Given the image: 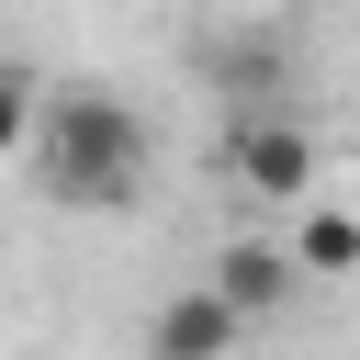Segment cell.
<instances>
[{"instance_id":"8992f818","label":"cell","mask_w":360,"mask_h":360,"mask_svg":"<svg viewBox=\"0 0 360 360\" xmlns=\"http://www.w3.org/2000/svg\"><path fill=\"white\" fill-rule=\"evenodd\" d=\"M22 135H34V79H22V68H0V158H11Z\"/></svg>"},{"instance_id":"7a4b0ae2","label":"cell","mask_w":360,"mask_h":360,"mask_svg":"<svg viewBox=\"0 0 360 360\" xmlns=\"http://www.w3.org/2000/svg\"><path fill=\"white\" fill-rule=\"evenodd\" d=\"M236 191L304 202V191H315V135H304V124H248V135H236Z\"/></svg>"},{"instance_id":"3957f363","label":"cell","mask_w":360,"mask_h":360,"mask_svg":"<svg viewBox=\"0 0 360 360\" xmlns=\"http://www.w3.org/2000/svg\"><path fill=\"white\" fill-rule=\"evenodd\" d=\"M236 338H248V315H236L214 281H202V292H169V304L146 315V349H158V360H214V349H236Z\"/></svg>"},{"instance_id":"6da1fadb","label":"cell","mask_w":360,"mask_h":360,"mask_svg":"<svg viewBox=\"0 0 360 360\" xmlns=\"http://www.w3.org/2000/svg\"><path fill=\"white\" fill-rule=\"evenodd\" d=\"M135 191H146V124H135V101L68 90V101L45 112V202H68V214H124Z\"/></svg>"},{"instance_id":"5b68a950","label":"cell","mask_w":360,"mask_h":360,"mask_svg":"<svg viewBox=\"0 0 360 360\" xmlns=\"http://www.w3.org/2000/svg\"><path fill=\"white\" fill-rule=\"evenodd\" d=\"M292 270H360V214H304V236H292Z\"/></svg>"},{"instance_id":"277c9868","label":"cell","mask_w":360,"mask_h":360,"mask_svg":"<svg viewBox=\"0 0 360 360\" xmlns=\"http://www.w3.org/2000/svg\"><path fill=\"white\" fill-rule=\"evenodd\" d=\"M214 292H225L248 326H259V315H281V304H292V248H270V236H236V248L214 259Z\"/></svg>"}]
</instances>
